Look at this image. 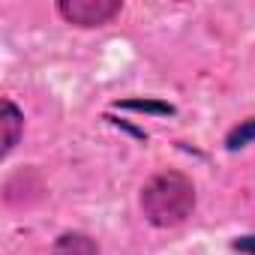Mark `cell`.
<instances>
[{
  "mask_svg": "<svg viewBox=\"0 0 255 255\" xmlns=\"http://www.w3.org/2000/svg\"><path fill=\"white\" fill-rule=\"evenodd\" d=\"M117 108L141 111V114H174V105H168L162 99H123V102H117Z\"/></svg>",
  "mask_w": 255,
  "mask_h": 255,
  "instance_id": "5",
  "label": "cell"
},
{
  "mask_svg": "<svg viewBox=\"0 0 255 255\" xmlns=\"http://www.w3.org/2000/svg\"><path fill=\"white\" fill-rule=\"evenodd\" d=\"M195 207V186L180 171H159L141 189V210L159 228L180 225Z\"/></svg>",
  "mask_w": 255,
  "mask_h": 255,
  "instance_id": "1",
  "label": "cell"
},
{
  "mask_svg": "<svg viewBox=\"0 0 255 255\" xmlns=\"http://www.w3.org/2000/svg\"><path fill=\"white\" fill-rule=\"evenodd\" d=\"M234 249L243 252V255H255V237H237L234 240Z\"/></svg>",
  "mask_w": 255,
  "mask_h": 255,
  "instance_id": "7",
  "label": "cell"
},
{
  "mask_svg": "<svg viewBox=\"0 0 255 255\" xmlns=\"http://www.w3.org/2000/svg\"><path fill=\"white\" fill-rule=\"evenodd\" d=\"M51 255H99V246L93 237H87L81 231H69V234L57 237Z\"/></svg>",
  "mask_w": 255,
  "mask_h": 255,
  "instance_id": "3",
  "label": "cell"
},
{
  "mask_svg": "<svg viewBox=\"0 0 255 255\" xmlns=\"http://www.w3.org/2000/svg\"><path fill=\"white\" fill-rule=\"evenodd\" d=\"M0 123H3V153H9L18 144L21 129H24V117L12 105V99H3V117H0Z\"/></svg>",
  "mask_w": 255,
  "mask_h": 255,
  "instance_id": "4",
  "label": "cell"
},
{
  "mask_svg": "<svg viewBox=\"0 0 255 255\" xmlns=\"http://www.w3.org/2000/svg\"><path fill=\"white\" fill-rule=\"evenodd\" d=\"M249 141H255V120H243L237 129L228 132V147L237 150V147H246Z\"/></svg>",
  "mask_w": 255,
  "mask_h": 255,
  "instance_id": "6",
  "label": "cell"
},
{
  "mask_svg": "<svg viewBox=\"0 0 255 255\" xmlns=\"http://www.w3.org/2000/svg\"><path fill=\"white\" fill-rule=\"evenodd\" d=\"M120 12V0H60L57 15L78 27H99L108 24Z\"/></svg>",
  "mask_w": 255,
  "mask_h": 255,
  "instance_id": "2",
  "label": "cell"
}]
</instances>
